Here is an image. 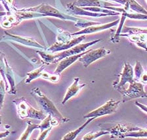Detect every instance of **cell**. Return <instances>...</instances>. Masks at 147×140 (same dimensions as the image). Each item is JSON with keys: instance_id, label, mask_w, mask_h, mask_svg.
<instances>
[{"instance_id": "obj_23", "label": "cell", "mask_w": 147, "mask_h": 140, "mask_svg": "<svg viewBox=\"0 0 147 140\" xmlns=\"http://www.w3.org/2000/svg\"><path fill=\"white\" fill-rule=\"evenodd\" d=\"M124 15H125L126 17L129 18V19H137V20H147V15L144 14H141V13H135V14H133V13H127L125 11L123 12Z\"/></svg>"}, {"instance_id": "obj_30", "label": "cell", "mask_w": 147, "mask_h": 140, "mask_svg": "<svg viewBox=\"0 0 147 140\" xmlns=\"http://www.w3.org/2000/svg\"><path fill=\"white\" fill-rule=\"evenodd\" d=\"M112 1H116V0H112Z\"/></svg>"}, {"instance_id": "obj_18", "label": "cell", "mask_w": 147, "mask_h": 140, "mask_svg": "<svg viewBox=\"0 0 147 140\" xmlns=\"http://www.w3.org/2000/svg\"><path fill=\"white\" fill-rule=\"evenodd\" d=\"M147 137V129L140 128L136 131L129 132L121 135L120 139L125 138V137Z\"/></svg>"}, {"instance_id": "obj_31", "label": "cell", "mask_w": 147, "mask_h": 140, "mask_svg": "<svg viewBox=\"0 0 147 140\" xmlns=\"http://www.w3.org/2000/svg\"><path fill=\"white\" fill-rule=\"evenodd\" d=\"M0 82H1V81H0Z\"/></svg>"}, {"instance_id": "obj_3", "label": "cell", "mask_w": 147, "mask_h": 140, "mask_svg": "<svg viewBox=\"0 0 147 140\" xmlns=\"http://www.w3.org/2000/svg\"><path fill=\"white\" fill-rule=\"evenodd\" d=\"M122 94V102L125 103L129 101L137 98H147V94L144 89V85L141 82L134 80L131 83L127 89H123L119 91Z\"/></svg>"}, {"instance_id": "obj_2", "label": "cell", "mask_w": 147, "mask_h": 140, "mask_svg": "<svg viewBox=\"0 0 147 140\" xmlns=\"http://www.w3.org/2000/svg\"><path fill=\"white\" fill-rule=\"evenodd\" d=\"M13 103L16 104L17 114L20 118H31L43 120L46 117L44 112L41 111H38L32 107L24 97L15 99Z\"/></svg>"}, {"instance_id": "obj_9", "label": "cell", "mask_w": 147, "mask_h": 140, "mask_svg": "<svg viewBox=\"0 0 147 140\" xmlns=\"http://www.w3.org/2000/svg\"><path fill=\"white\" fill-rule=\"evenodd\" d=\"M109 127H105V130H107L111 134V138H119L120 139L121 135L126 133L133 131H136L140 129V128L137 126L127 125V124H117L114 125L109 124Z\"/></svg>"}, {"instance_id": "obj_15", "label": "cell", "mask_w": 147, "mask_h": 140, "mask_svg": "<svg viewBox=\"0 0 147 140\" xmlns=\"http://www.w3.org/2000/svg\"><path fill=\"white\" fill-rule=\"evenodd\" d=\"M67 8L69 12L74 15H86V16H91V17H107L109 16V14L107 13H92L89 12L88 11L83 9L82 8H80L79 7L75 5L74 3L68 4Z\"/></svg>"}, {"instance_id": "obj_11", "label": "cell", "mask_w": 147, "mask_h": 140, "mask_svg": "<svg viewBox=\"0 0 147 140\" xmlns=\"http://www.w3.org/2000/svg\"><path fill=\"white\" fill-rule=\"evenodd\" d=\"M86 38V36L82 35L80 37L76 38L73 40L69 41L68 42H63V43H56L54 45H53L52 46H51L48 50L53 52H56L59 51H64L68 49L75 46L76 45H77L80 42H81L83 40Z\"/></svg>"}, {"instance_id": "obj_29", "label": "cell", "mask_w": 147, "mask_h": 140, "mask_svg": "<svg viewBox=\"0 0 147 140\" xmlns=\"http://www.w3.org/2000/svg\"><path fill=\"white\" fill-rule=\"evenodd\" d=\"M9 134V131H6V132H5L0 133V139L3 138V137H7Z\"/></svg>"}, {"instance_id": "obj_10", "label": "cell", "mask_w": 147, "mask_h": 140, "mask_svg": "<svg viewBox=\"0 0 147 140\" xmlns=\"http://www.w3.org/2000/svg\"><path fill=\"white\" fill-rule=\"evenodd\" d=\"M119 19H118L116 20H115L114 22H110V23H108V24H95L92 25V26H90L89 27H87V28H84L82 30L76 33H73L72 34V36H76V35H84V34H92L94 32H97L99 31H102L105 30L110 28L111 27H113L116 25L118 24L119 23Z\"/></svg>"}, {"instance_id": "obj_4", "label": "cell", "mask_w": 147, "mask_h": 140, "mask_svg": "<svg viewBox=\"0 0 147 140\" xmlns=\"http://www.w3.org/2000/svg\"><path fill=\"white\" fill-rule=\"evenodd\" d=\"M121 103V101H116L111 99L109 101L105 103L102 106L98 107L94 111H91L86 115L84 116V118H92V117H95V118L98 117L108 115V114H111L116 111L119 107V103Z\"/></svg>"}, {"instance_id": "obj_19", "label": "cell", "mask_w": 147, "mask_h": 140, "mask_svg": "<svg viewBox=\"0 0 147 140\" xmlns=\"http://www.w3.org/2000/svg\"><path fill=\"white\" fill-rule=\"evenodd\" d=\"M51 126H54L53 117L51 114H48V116L42 120V122L40 124H39V129H40L41 132H43V130L47 129Z\"/></svg>"}, {"instance_id": "obj_17", "label": "cell", "mask_w": 147, "mask_h": 140, "mask_svg": "<svg viewBox=\"0 0 147 140\" xmlns=\"http://www.w3.org/2000/svg\"><path fill=\"white\" fill-rule=\"evenodd\" d=\"M94 119H95V117L89 118L88 120H87L82 126H81L80 127L77 128V129L75 130L74 131H72V132H70L68 133V134H66L63 137V138H62V139H64V140H73V139H75L76 138V137L78 136V135H79V134H80V133L82 132V131L84 130L87 125H88V124L90 123L91 121H93Z\"/></svg>"}, {"instance_id": "obj_25", "label": "cell", "mask_w": 147, "mask_h": 140, "mask_svg": "<svg viewBox=\"0 0 147 140\" xmlns=\"http://www.w3.org/2000/svg\"><path fill=\"white\" fill-rule=\"evenodd\" d=\"M5 96V86L3 82H0V109L2 107Z\"/></svg>"}, {"instance_id": "obj_8", "label": "cell", "mask_w": 147, "mask_h": 140, "mask_svg": "<svg viewBox=\"0 0 147 140\" xmlns=\"http://www.w3.org/2000/svg\"><path fill=\"white\" fill-rule=\"evenodd\" d=\"M133 74H134V71H133L132 66H131L129 63H125L123 72L121 74L119 82H113L114 88L119 91L123 89L124 86L127 83H132L135 80L133 78Z\"/></svg>"}, {"instance_id": "obj_1", "label": "cell", "mask_w": 147, "mask_h": 140, "mask_svg": "<svg viewBox=\"0 0 147 140\" xmlns=\"http://www.w3.org/2000/svg\"><path fill=\"white\" fill-rule=\"evenodd\" d=\"M31 94L35 98L36 101L41 107V109L46 113L51 114L53 117L57 118L61 122H68L69 120V119L65 118V117L62 115V114L55 107L54 103L41 92L40 88H35L32 89V90L31 91Z\"/></svg>"}, {"instance_id": "obj_27", "label": "cell", "mask_w": 147, "mask_h": 140, "mask_svg": "<svg viewBox=\"0 0 147 140\" xmlns=\"http://www.w3.org/2000/svg\"><path fill=\"white\" fill-rule=\"evenodd\" d=\"M135 104L136 105V106H137L138 107H139L140 109L142 110V111H144L147 113V107L146 106V105L142 104V103L138 102V101L135 102Z\"/></svg>"}, {"instance_id": "obj_21", "label": "cell", "mask_w": 147, "mask_h": 140, "mask_svg": "<svg viewBox=\"0 0 147 140\" xmlns=\"http://www.w3.org/2000/svg\"><path fill=\"white\" fill-rule=\"evenodd\" d=\"M110 132L107 130H102V131H99V132H91V133H88V134H86L83 137L82 139L84 140H93V139H96L98 137H99L102 135H107V134H109Z\"/></svg>"}, {"instance_id": "obj_28", "label": "cell", "mask_w": 147, "mask_h": 140, "mask_svg": "<svg viewBox=\"0 0 147 140\" xmlns=\"http://www.w3.org/2000/svg\"><path fill=\"white\" fill-rule=\"evenodd\" d=\"M140 81L142 84H147V73H143L140 78Z\"/></svg>"}, {"instance_id": "obj_12", "label": "cell", "mask_w": 147, "mask_h": 140, "mask_svg": "<svg viewBox=\"0 0 147 140\" xmlns=\"http://www.w3.org/2000/svg\"><path fill=\"white\" fill-rule=\"evenodd\" d=\"M87 51L82 52L81 53L74 55H71L67 57H65L63 59H62L61 61H59V64L58 66H57L56 70H55V73L57 74H60L66 68H67L68 66H70L71 65H72L74 63L78 60L80 57L84 55V54L86 53Z\"/></svg>"}, {"instance_id": "obj_20", "label": "cell", "mask_w": 147, "mask_h": 140, "mask_svg": "<svg viewBox=\"0 0 147 140\" xmlns=\"http://www.w3.org/2000/svg\"><path fill=\"white\" fill-rule=\"evenodd\" d=\"M39 128V124H34L31 122H28V126L26 130H25V132L23 133L22 135H20V137L19 139H28L29 138V137L30 136L31 134L34 130L38 129Z\"/></svg>"}, {"instance_id": "obj_26", "label": "cell", "mask_w": 147, "mask_h": 140, "mask_svg": "<svg viewBox=\"0 0 147 140\" xmlns=\"http://www.w3.org/2000/svg\"><path fill=\"white\" fill-rule=\"evenodd\" d=\"M52 128H53V126H51V127H50L49 128H47V129H45V130H43V132H41V134L40 135H39V137H38V139H39V140L45 139L46 137H47L48 134H49L51 131Z\"/></svg>"}, {"instance_id": "obj_22", "label": "cell", "mask_w": 147, "mask_h": 140, "mask_svg": "<svg viewBox=\"0 0 147 140\" xmlns=\"http://www.w3.org/2000/svg\"><path fill=\"white\" fill-rule=\"evenodd\" d=\"M43 69H44V66H41V68H38V69L32 71L31 72L28 73L27 75L28 77V78L26 80V83H30L32 80L36 79L37 78L41 77V73H42Z\"/></svg>"}, {"instance_id": "obj_24", "label": "cell", "mask_w": 147, "mask_h": 140, "mask_svg": "<svg viewBox=\"0 0 147 140\" xmlns=\"http://www.w3.org/2000/svg\"><path fill=\"white\" fill-rule=\"evenodd\" d=\"M134 71H135V77H136V79L137 81L138 80L140 79L141 75L144 73V69H143V68H142V66L140 62L137 61L136 63V65H135V66Z\"/></svg>"}, {"instance_id": "obj_7", "label": "cell", "mask_w": 147, "mask_h": 140, "mask_svg": "<svg viewBox=\"0 0 147 140\" xmlns=\"http://www.w3.org/2000/svg\"><path fill=\"white\" fill-rule=\"evenodd\" d=\"M110 52H111L110 50L106 49L103 47L95 50H89L86 52V54L80 57L78 60L82 62L84 67L86 68L94 61H96L107 55L110 54Z\"/></svg>"}, {"instance_id": "obj_14", "label": "cell", "mask_w": 147, "mask_h": 140, "mask_svg": "<svg viewBox=\"0 0 147 140\" xmlns=\"http://www.w3.org/2000/svg\"><path fill=\"white\" fill-rule=\"evenodd\" d=\"M74 4L77 7H84L86 6H93L102 7L105 9L107 8V7H115L118 5L107 1H100V0H78L76 2L74 3Z\"/></svg>"}, {"instance_id": "obj_32", "label": "cell", "mask_w": 147, "mask_h": 140, "mask_svg": "<svg viewBox=\"0 0 147 140\" xmlns=\"http://www.w3.org/2000/svg\"><path fill=\"white\" fill-rule=\"evenodd\" d=\"M146 1H147V0H146Z\"/></svg>"}, {"instance_id": "obj_5", "label": "cell", "mask_w": 147, "mask_h": 140, "mask_svg": "<svg viewBox=\"0 0 147 140\" xmlns=\"http://www.w3.org/2000/svg\"><path fill=\"white\" fill-rule=\"evenodd\" d=\"M101 41V40H96L92 41V42L86 43H82V44H77L73 47H71L70 49H68L66 50H64L63 52L59 53L58 54L54 55H53V63H57V62L61 61L62 59H63L65 57H67L71 55H77L79 53H81L82 52H84L87 47L91 46V45L95 44L98 42Z\"/></svg>"}, {"instance_id": "obj_6", "label": "cell", "mask_w": 147, "mask_h": 140, "mask_svg": "<svg viewBox=\"0 0 147 140\" xmlns=\"http://www.w3.org/2000/svg\"><path fill=\"white\" fill-rule=\"evenodd\" d=\"M26 11H31V12H37L38 13H40V14H42L44 16H52V17L60 18V19L64 20H76V19L74 17H68V16H65L61 14L58 10H57L56 9L53 8L49 5H47V4H41V5H40L38 7H36L27 9Z\"/></svg>"}, {"instance_id": "obj_16", "label": "cell", "mask_w": 147, "mask_h": 140, "mask_svg": "<svg viewBox=\"0 0 147 140\" xmlns=\"http://www.w3.org/2000/svg\"><path fill=\"white\" fill-rule=\"evenodd\" d=\"M115 1L125 5L124 9L125 11H127L129 9H131L133 11H136L137 13L147 15V11L144 9L135 0H116Z\"/></svg>"}, {"instance_id": "obj_13", "label": "cell", "mask_w": 147, "mask_h": 140, "mask_svg": "<svg viewBox=\"0 0 147 140\" xmlns=\"http://www.w3.org/2000/svg\"><path fill=\"white\" fill-rule=\"evenodd\" d=\"M79 78H76L73 83L71 84V86L68 88L67 91H66V93L65 94V96H64L63 101H62V104H65L66 101H68L70 98L76 95L77 94L81 91V89L84 88V87L86 86V84H80L79 83Z\"/></svg>"}]
</instances>
